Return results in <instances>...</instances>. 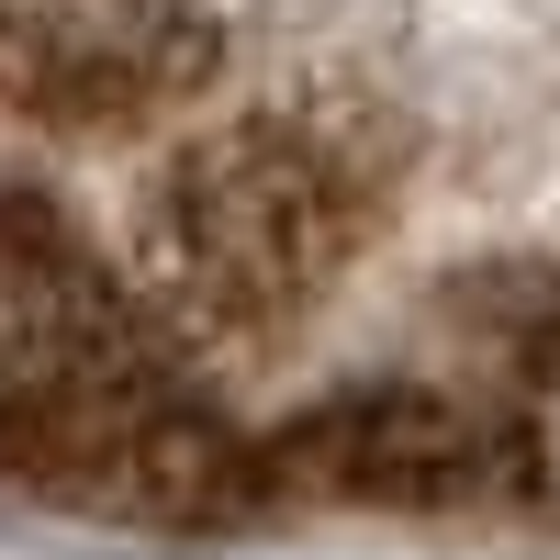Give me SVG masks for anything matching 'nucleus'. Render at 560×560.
Returning a JSON list of instances; mask_svg holds the SVG:
<instances>
[{
    "label": "nucleus",
    "instance_id": "f257e3e1",
    "mask_svg": "<svg viewBox=\"0 0 560 560\" xmlns=\"http://www.w3.org/2000/svg\"><path fill=\"white\" fill-rule=\"evenodd\" d=\"M393 147L359 113H236L168 158L147 202V292L213 337H280L370 258Z\"/></svg>",
    "mask_w": 560,
    "mask_h": 560
},
{
    "label": "nucleus",
    "instance_id": "f03ea898",
    "mask_svg": "<svg viewBox=\"0 0 560 560\" xmlns=\"http://www.w3.org/2000/svg\"><path fill=\"white\" fill-rule=\"evenodd\" d=\"M213 79V0H0V113L124 135Z\"/></svg>",
    "mask_w": 560,
    "mask_h": 560
}]
</instances>
